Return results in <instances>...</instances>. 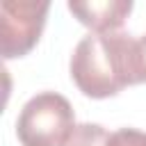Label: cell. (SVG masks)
Masks as SVG:
<instances>
[{"instance_id":"5","label":"cell","mask_w":146,"mask_h":146,"mask_svg":"<svg viewBox=\"0 0 146 146\" xmlns=\"http://www.w3.org/2000/svg\"><path fill=\"white\" fill-rule=\"evenodd\" d=\"M110 132L100 123H78L64 146H105Z\"/></svg>"},{"instance_id":"2","label":"cell","mask_w":146,"mask_h":146,"mask_svg":"<svg viewBox=\"0 0 146 146\" xmlns=\"http://www.w3.org/2000/svg\"><path fill=\"white\" fill-rule=\"evenodd\" d=\"M75 125V114L66 96L39 91L21 107L16 137L21 146H64Z\"/></svg>"},{"instance_id":"1","label":"cell","mask_w":146,"mask_h":146,"mask_svg":"<svg viewBox=\"0 0 146 146\" xmlns=\"http://www.w3.org/2000/svg\"><path fill=\"white\" fill-rule=\"evenodd\" d=\"M71 80L89 98H110L125 87L141 84L137 39L128 32H89L71 55Z\"/></svg>"},{"instance_id":"3","label":"cell","mask_w":146,"mask_h":146,"mask_svg":"<svg viewBox=\"0 0 146 146\" xmlns=\"http://www.w3.org/2000/svg\"><path fill=\"white\" fill-rule=\"evenodd\" d=\"M50 2L5 0L0 5V55L5 62L25 57L41 39Z\"/></svg>"},{"instance_id":"6","label":"cell","mask_w":146,"mask_h":146,"mask_svg":"<svg viewBox=\"0 0 146 146\" xmlns=\"http://www.w3.org/2000/svg\"><path fill=\"white\" fill-rule=\"evenodd\" d=\"M105 146H146V132L137 128H119L110 132Z\"/></svg>"},{"instance_id":"4","label":"cell","mask_w":146,"mask_h":146,"mask_svg":"<svg viewBox=\"0 0 146 146\" xmlns=\"http://www.w3.org/2000/svg\"><path fill=\"white\" fill-rule=\"evenodd\" d=\"M68 11L84 25L89 32L105 34L119 32L125 18L132 11L130 0H91V2H68Z\"/></svg>"},{"instance_id":"7","label":"cell","mask_w":146,"mask_h":146,"mask_svg":"<svg viewBox=\"0 0 146 146\" xmlns=\"http://www.w3.org/2000/svg\"><path fill=\"white\" fill-rule=\"evenodd\" d=\"M137 57H139V78L146 82V34L137 36Z\"/></svg>"}]
</instances>
